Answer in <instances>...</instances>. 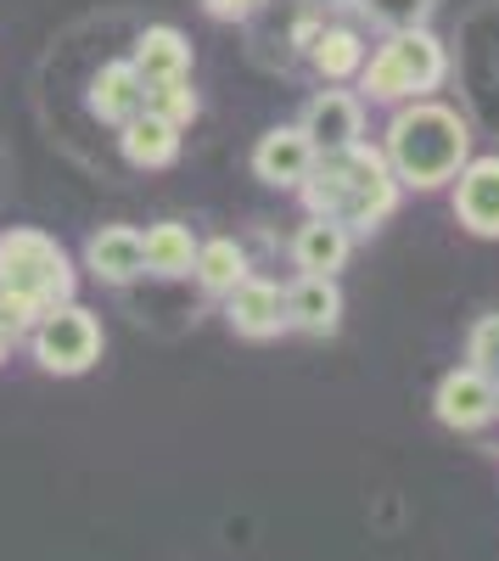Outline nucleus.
Listing matches in <instances>:
<instances>
[{
	"label": "nucleus",
	"mask_w": 499,
	"mask_h": 561,
	"mask_svg": "<svg viewBox=\"0 0 499 561\" xmlns=\"http://www.w3.org/2000/svg\"><path fill=\"white\" fill-rule=\"evenodd\" d=\"M73 287H79V275L57 237L28 230V225L0 230V325L12 337L34 332L51 309L73 304Z\"/></svg>",
	"instance_id": "f257e3e1"
},
{
	"label": "nucleus",
	"mask_w": 499,
	"mask_h": 561,
	"mask_svg": "<svg viewBox=\"0 0 499 561\" xmlns=\"http://www.w3.org/2000/svg\"><path fill=\"white\" fill-rule=\"evenodd\" d=\"M298 197H303L309 214H321V219H337L348 230H376L398 208V180H393L387 158L359 140V147H348V152L314 158L309 180L298 185Z\"/></svg>",
	"instance_id": "f03ea898"
},
{
	"label": "nucleus",
	"mask_w": 499,
	"mask_h": 561,
	"mask_svg": "<svg viewBox=\"0 0 499 561\" xmlns=\"http://www.w3.org/2000/svg\"><path fill=\"white\" fill-rule=\"evenodd\" d=\"M387 169L398 185L438 192L472 163V124L443 102H404L387 124Z\"/></svg>",
	"instance_id": "7ed1b4c3"
},
{
	"label": "nucleus",
	"mask_w": 499,
	"mask_h": 561,
	"mask_svg": "<svg viewBox=\"0 0 499 561\" xmlns=\"http://www.w3.org/2000/svg\"><path fill=\"white\" fill-rule=\"evenodd\" d=\"M449 73V57L438 34L427 28H404V34H387V45H376V57H365L359 68V84H365L371 102H427V90H438Z\"/></svg>",
	"instance_id": "20e7f679"
},
{
	"label": "nucleus",
	"mask_w": 499,
	"mask_h": 561,
	"mask_svg": "<svg viewBox=\"0 0 499 561\" xmlns=\"http://www.w3.org/2000/svg\"><path fill=\"white\" fill-rule=\"evenodd\" d=\"M28 348L39 370H51V377H84L102 359V325L84 304H62L28 332Z\"/></svg>",
	"instance_id": "39448f33"
},
{
	"label": "nucleus",
	"mask_w": 499,
	"mask_h": 561,
	"mask_svg": "<svg viewBox=\"0 0 499 561\" xmlns=\"http://www.w3.org/2000/svg\"><path fill=\"white\" fill-rule=\"evenodd\" d=\"M224 320H231V332L247 337V343H269V337L292 332L287 325V293L276 280H258V275H247L236 293H224Z\"/></svg>",
	"instance_id": "423d86ee"
},
{
	"label": "nucleus",
	"mask_w": 499,
	"mask_h": 561,
	"mask_svg": "<svg viewBox=\"0 0 499 561\" xmlns=\"http://www.w3.org/2000/svg\"><path fill=\"white\" fill-rule=\"evenodd\" d=\"M298 129L309 135L314 158L348 152V147H359V135H365V107H359V96H348V90H321V96L303 107Z\"/></svg>",
	"instance_id": "0eeeda50"
},
{
	"label": "nucleus",
	"mask_w": 499,
	"mask_h": 561,
	"mask_svg": "<svg viewBox=\"0 0 499 561\" xmlns=\"http://www.w3.org/2000/svg\"><path fill=\"white\" fill-rule=\"evenodd\" d=\"M432 410H438V421L449 433H477V427L494 421V382L483 377V370L461 365V370H449V377L438 382Z\"/></svg>",
	"instance_id": "6e6552de"
},
{
	"label": "nucleus",
	"mask_w": 499,
	"mask_h": 561,
	"mask_svg": "<svg viewBox=\"0 0 499 561\" xmlns=\"http://www.w3.org/2000/svg\"><path fill=\"white\" fill-rule=\"evenodd\" d=\"M455 219L483 242H499V158H472L455 174Z\"/></svg>",
	"instance_id": "1a4fd4ad"
},
{
	"label": "nucleus",
	"mask_w": 499,
	"mask_h": 561,
	"mask_svg": "<svg viewBox=\"0 0 499 561\" xmlns=\"http://www.w3.org/2000/svg\"><path fill=\"white\" fill-rule=\"evenodd\" d=\"M309 169H314V147H309V135L298 124L269 129L253 147V174L264 185H276V192H298V185L309 180Z\"/></svg>",
	"instance_id": "9d476101"
},
{
	"label": "nucleus",
	"mask_w": 499,
	"mask_h": 561,
	"mask_svg": "<svg viewBox=\"0 0 499 561\" xmlns=\"http://www.w3.org/2000/svg\"><path fill=\"white\" fill-rule=\"evenodd\" d=\"M343 320V293H337V275H298L287 287V325L309 337H332Z\"/></svg>",
	"instance_id": "9b49d317"
},
{
	"label": "nucleus",
	"mask_w": 499,
	"mask_h": 561,
	"mask_svg": "<svg viewBox=\"0 0 499 561\" xmlns=\"http://www.w3.org/2000/svg\"><path fill=\"white\" fill-rule=\"evenodd\" d=\"M84 264L96 270V280L107 287H129L135 275H147V248H141V230L135 225H107L84 242Z\"/></svg>",
	"instance_id": "f8f14e48"
},
{
	"label": "nucleus",
	"mask_w": 499,
	"mask_h": 561,
	"mask_svg": "<svg viewBox=\"0 0 499 561\" xmlns=\"http://www.w3.org/2000/svg\"><path fill=\"white\" fill-rule=\"evenodd\" d=\"M129 68L141 73V84H147V90L174 84V79H192V45H186V34H179V28L158 23V28H147L141 39H135Z\"/></svg>",
	"instance_id": "ddd939ff"
},
{
	"label": "nucleus",
	"mask_w": 499,
	"mask_h": 561,
	"mask_svg": "<svg viewBox=\"0 0 499 561\" xmlns=\"http://www.w3.org/2000/svg\"><path fill=\"white\" fill-rule=\"evenodd\" d=\"M348 253H353V230L337 219H321V214H309L292 237V259L303 275H337L348 264Z\"/></svg>",
	"instance_id": "4468645a"
},
{
	"label": "nucleus",
	"mask_w": 499,
	"mask_h": 561,
	"mask_svg": "<svg viewBox=\"0 0 499 561\" xmlns=\"http://www.w3.org/2000/svg\"><path fill=\"white\" fill-rule=\"evenodd\" d=\"M90 113L107 118V124H129V118H141L147 113V84L141 73H135L129 62H107L96 79H90Z\"/></svg>",
	"instance_id": "2eb2a0df"
},
{
	"label": "nucleus",
	"mask_w": 499,
	"mask_h": 561,
	"mask_svg": "<svg viewBox=\"0 0 499 561\" xmlns=\"http://www.w3.org/2000/svg\"><path fill=\"white\" fill-rule=\"evenodd\" d=\"M118 140H124V158H129L135 169H169V163L179 158V129H174L169 118H158V113L129 118Z\"/></svg>",
	"instance_id": "dca6fc26"
},
{
	"label": "nucleus",
	"mask_w": 499,
	"mask_h": 561,
	"mask_svg": "<svg viewBox=\"0 0 499 561\" xmlns=\"http://www.w3.org/2000/svg\"><path fill=\"white\" fill-rule=\"evenodd\" d=\"M197 280H202V293H213V298H224V293H236L242 280L253 275L247 270V248L242 242H231V237H213V242H197Z\"/></svg>",
	"instance_id": "f3484780"
},
{
	"label": "nucleus",
	"mask_w": 499,
	"mask_h": 561,
	"mask_svg": "<svg viewBox=\"0 0 499 561\" xmlns=\"http://www.w3.org/2000/svg\"><path fill=\"white\" fill-rule=\"evenodd\" d=\"M141 248H147V270L152 275H192V264H197V237L179 219H163V225H152L147 237H141Z\"/></svg>",
	"instance_id": "a211bd4d"
},
{
	"label": "nucleus",
	"mask_w": 499,
	"mask_h": 561,
	"mask_svg": "<svg viewBox=\"0 0 499 561\" xmlns=\"http://www.w3.org/2000/svg\"><path fill=\"white\" fill-rule=\"evenodd\" d=\"M309 62L326 84H343L365 68V39H359V28H321V39L309 45Z\"/></svg>",
	"instance_id": "6ab92c4d"
},
{
	"label": "nucleus",
	"mask_w": 499,
	"mask_h": 561,
	"mask_svg": "<svg viewBox=\"0 0 499 561\" xmlns=\"http://www.w3.org/2000/svg\"><path fill=\"white\" fill-rule=\"evenodd\" d=\"M359 12H365V23L387 28V34H404V28H427L438 0H353Z\"/></svg>",
	"instance_id": "aec40b11"
},
{
	"label": "nucleus",
	"mask_w": 499,
	"mask_h": 561,
	"mask_svg": "<svg viewBox=\"0 0 499 561\" xmlns=\"http://www.w3.org/2000/svg\"><path fill=\"white\" fill-rule=\"evenodd\" d=\"M147 113L169 118L174 129H186V124H192V118L202 113V102H197L192 79H174V84H158V90H147Z\"/></svg>",
	"instance_id": "412c9836"
},
{
	"label": "nucleus",
	"mask_w": 499,
	"mask_h": 561,
	"mask_svg": "<svg viewBox=\"0 0 499 561\" xmlns=\"http://www.w3.org/2000/svg\"><path fill=\"white\" fill-rule=\"evenodd\" d=\"M466 365L483 370L488 382H499V314H483L466 337Z\"/></svg>",
	"instance_id": "4be33fe9"
},
{
	"label": "nucleus",
	"mask_w": 499,
	"mask_h": 561,
	"mask_svg": "<svg viewBox=\"0 0 499 561\" xmlns=\"http://www.w3.org/2000/svg\"><path fill=\"white\" fill-rule=\"evenodd\" d=\"M258 7H264V0H202V12L219 18V23H247Z\"/></svg>",
	"instance_id": "5701e85b"
},
{
	"label": "nucleus",
	"mask_w": 499,
	"mask_h": 561,
	"mask_svg": "<svg viewBox=\"0 0 499 561\" xmlns=\"http://www.w3.org/2000/svg\"><path fill=\"white\" fill-rule=\"evenodd\" d=\"M314 7H326V12H337V7H353V0H314Z\"/></svg>",
	"instance_id": "b1692460"
},
{
	"label": "nucleus",
	"mask_w": 499,
	"mask_h": 561,
	"mask_svg": "<svg viewBox=\"0 0 499 561\" xmlns=\"http://www.w3.org/2000/svg\"><path fill=\"white\" fill-rule=\"evenodd\" d=\"M7 343H12V332H7V325H0V359H7Z\"/></svg>",
	"instance_id": "393cba45"
},
{
	"label": "nucleus",
	"mask_w": 499,
	"mask_h": 561,
	"mask_svg": "<svg viewBox=\"0 0 499 561\" xmlns=\"http://www.w3.org/2000/svg\"><path fill=\"white\" fill-rule=\"evenodd\" d=\"M494 415H499V382H494Z\"/></svg>",
	"instance_id": "a878e982"
}]
</instances>
